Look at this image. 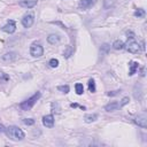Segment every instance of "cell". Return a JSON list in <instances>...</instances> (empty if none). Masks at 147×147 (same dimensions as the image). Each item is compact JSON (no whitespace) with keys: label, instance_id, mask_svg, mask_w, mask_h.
Instances as JSON below:
<instances>
[{"label":"cell","instance_id":"1","mask_svg":"<svg viewBox=\"0 0 147 147\" xmlns=\"http://www.w3.org/2000/svg\"><path fill=\"white\" fill-rule=\"evenodd\" d=\"M7 137L11 140H15V141H18V140H23L24 137H25V133L18 127V126H15V125H11V126H8L6 130H5Z\"/></svg>","mask_w":147,"mask_h":147},{"label":"cell","instance_id":"2","mask_svg":"<svg viewBox=\"0 0 147 147\" xmlns=\"http://www.w3.org/2000/svg\"><path fill=\"white\" fill-rule=\"evenodd\" d=\"M40 96H41V93L40 92H36L32 96H30L29 99H26L25 101H23L22 103H20V108L22 110H30L36 105V102L40 99Z\"/></svg>","mask_w":147,"mask_h":147},{"label":"cell","instance_id":"3","mask_svg":"<svg viewBox=\"0 0 147 147\" xmlns=\"http://www.w3.org/2000/svg\"><path fill=\"white\" fill-rule=\"evenodd\" d=\"M124 47H125V49L129 52V53H132V54H136V53H139L140 52V45L137 42V41H134L133 39H131L130 41H127L126 44H124Z\"/></svg>","mask_w":147,"mask_h":147},{"label":"cell","instance_id":"4","mask_svg":"<svg viewBox=\"0 0 147 147\" xmlns=\"http://www.w3.org/2000/svg\"><path fill=\"white\" fill-rule=\"evenodd\" d=\"M30 54L33 57H40L44 54V48L39 42H33L30 46Z\"/></svg>","mask_w":147,"mask_h":147},{"label":"cell","instance_id":"5","mask_svg":"<svg viewBox=\"0 0 147 147\" xmlns=\"http://www.w3.org/2000/svg\"><path fill=\"white\" fill-rule=\"evenodd\" d=\"M1 30H2L3 32H6V33H9V34L14 33L15 30H16V23H15V21H14V20H9V21L1 28Z\"/></svg>","mask_w":147,"mask_h":147},{"label":"cell","instance_id":"6","mask_svg":"<svg viewBox=\"0 0 147 147\" xmlns=\"http://www.w3.org/2000/svg\"><path fill=\"white\" fill-rule=\"evenodd\" d=\"M134 123H136L138 126H140V127H142V129H146V127H147V116H146V114L144 113V114L138 115V116L134 118Z\"/></svg>","mask_w":147,"mask_h":147},{"label":"cell","instance_id":"7","mask_svg":"<svg viewBox=\"0 0 147 147\" xmlns=\"http://www.w3.org/2000/svg\"><path fill=\"white\" fill-rule=\"evenodd\" d=\"M33 22H34V17H33L32 14H25L23 16V18H22V25L24 28H26V29L28 28H31L32 24H33Z\"/></svg>","mask_w":147,"mask_h":147},{"label":"cell","instance_id":"8","mask_svg":"<svg viewBox=\"0 0 147 147\" xmlns=\"http://www.w3.org/2000/svg\"><path fill=\"white\" fill-rule=\"evenodd\" d=\"M42 124H44V126H46L48 129H52L54 126V116L52 114L44 116L42 117Z\"/></svg>","mask_w":147,"mask_h":147},{"label":"cell","instance_id":"9","mask_svg":"<svg viewBox=\"0 0 147 147\" xmlns=\"http://www.w3.org/2000/svg\"><path fill=\"white\" fill-rule=\"evenodd\" d=\"M94 3H95V0H80L78 3V7L80 9H87V8H91Z\"/></svg>","mask_w":147,"mask_h":147},{"label":"cell","instance_id":"10","mask_svg":"<svg viewBox=\"0 0 147 147\" xmlns=\"http://www.w3.org/2000/svg\"><path fill=\"white\" fill-rule=\"evenodd\" d=\"M38 0H20V6L24 8H33L37 5Z\"/></svg>","mask_w":147,"mask_h":147},{"label":"cell","instance_id":"11","mask_svg":"<svg viewBox=\"0 0 147 147\" xmlns=\"http://www.w3.org/2000/svg\"><path fill=\"white\" fill-rule=\"evenodd\" d=\"M16 57H17L16 53H14V52H9V53L3 54L1 59H2V61H3V62H13V61H15V60H16Z\"/></svg>","mask_w":147,"mask_h":147},{"label":"cell","instance_id":"12","mask_svg":"<svg viewBox=\"0 0 147 147\" xmlns=\"http://www.w3.org/2000/svg\"><path fill=\"white\" fill-rule=\"evenodd\" d=\"M139 68V63L136 61H130L129 62V76H133L136 74V71Z\"/></svg>","mask_w":147,"mask_h":147},{"label":"cell","instance_id":"13","mask_svg":"<svg viewBox=\"0 0 147 147\" xmlns=\"http://www.w3.org/2000/svg\"><path fill=\"white\" fill-rule=\"evenodd\" d=\"M61 40V37L59 34H55V33H52L47 37V41L51 44V45H55V44H59Z\"/></svg>","mask_w":147,"mask_h":147},{"label":"cell","instance_id":"14","mask_svg":"<svg viewBox=\"0 0 147 147\" xmlns=\"http://www.w3.org/2000/svg\"><path fill=\"white\" fill-rule=\"evenodd\" d=\"M118 107H119V103L117 101H113V102L105 106V110L106 111H115V110L118 109Z\"/></svg>","mask_w":147,"mask_h":147},{"label":"cell","instance_id":"15","mask_svg":"<svg viewBox=\"0 0 147 147\" xmlns=\"http://www.w3.org/2000/svg\"><path fill=\"white\" fill-rule=\"evenodd\" d=\"M96 118H98V115L96 114H87V115L84 116V121L86 123H92V122L96 121Z\"/></svg>","mask_w":147,"mask_h":147},{"label":"cell","instance_id":"16","mask_svg":"<svg viewBox=\"0 0 147 147\" xmlns=\"http://www.w3.org/2000/svg\"><path fill=\"white\" fill-rule=\"evenodd\" d=\"M113 48L114 49H122V48H124V42L122 40L117 39V40H115L113 42Z\"/></svg>","mask_w":147,"mask_h":147},{"label":"cell","instance_id":"17","mask_svg":"<svg viewBox=\"0 0 147 147\" xmlns=\"http://www.w3.org/2000/svg\"><path fill=\"white\" fill-rule=\"evenodd\" d=\"M88 91H90L91 93H94V92H95V82H94L93 78H91V79L88 80Z\"/></svg>","mask_w":147,"mask_h":147},{"label":"cell","instance_id":"18","mask_svg":"<svg viewBox=\"0 0 147 147\" xmlns=\"http://www.w3.org/2000/svg\"><path fill=\"white\" fill-rule=\"evenodd\" d=\"M75 90H76V93H77L78 95L83 94V92H84V86H83V84L77 83V84L75 85Z\"/></svg>","mask_w":147,"mask_h":147},{"label":"cell","instance_id":"19","mask_svg":"<svg viewBox=\"0 0 147 147\" xmlns=\"http://www.w3.org/2000/svg\"><path fill=\"white\" fill-rule=\"evenodd\" d=\"M72 53H74V49H72V47H71V46H68V47L65 48L64 53H63V56H65V57L68 59V57H70V56L72 55Z\"/></svg>","mask_w":147,"mask_h":147},{"label":"cell","instance_id":"20","mask_svg":"<svg viewBox=\"0 0 147 147\" xmlns=\"http://www.w3.org/2000/svg\"><path fill=\"white\" fill-rule=\"evenodd\" d=\"M145 14H146V13H145V9L139 8V9H137V10L134 11V14H133V15H134L136 17H138V18H139V17H144V16H145Z\"/></svg>","mask_w":147,"mask_h":147},{"label":"cell","instance_id":"21","mask_svg":"<svg viewBox=\"0 0 147 147\" xmlns=\"http://www.w3.org/2000/svg\"><path fill=\"white\" fill-rule=\"evenodd\" d=\"M9 80V76L2 71H0V83H7Z\"/></svg>","mask_w":147,"mask_h":147},{"label":"cell","instance_id":"22","mask_svg":"<svg viewBox=\"0 0 147 147\" xmlns=\"http://www.w3.org/2000/svg\"><path fill=\"white\" fill-rule=\"evenodd\" d=\"M57 90H59L60 92L67 94V93L69 92V86H68V85H60V86H57Z\"/></svg>","mask_w":147,"mask_h":147},{"label":"cell","instance_id":"23","mask_svg":"<svg viewBox=\"0 0 147 147\" xmlns=\"http://www.w3.org/2000/svg\"><path fill=\"white\" fill-rule=\"evenodd\" d=\"M48 64H49L51 68H56V67L59 65V60H57V59H51Z\"/></svg>","mask_w":147,"mask_h":147},{"label":"cell","instance_id":"24","mask_svg":"<svg viewBox=\"0 0 147 147\" xmlns=\"http://www.w3.org/2000/svg\"><path fill=\"white\" fill-rule=\"evenodd\" d=\"M23 123L25 125H33L34 124V119L33 118H24L23 119Z\"/></svg>","mask_w":147,"mask_h":147},{"label":"cell","instance_id":"25","mask_svg":"<svg viewBox=\"0 0 147 147\" xmlns=\"http://www.w3.org/2000/svg\"><path fill=\"white\" fill-rule=\"evenodd\" d=\"M114 2H115V0H105L103 7L107 9V8H109L110 6H113V5H114Z\"/></svg>","mask_w":147,"mask_h":147},{"label":"cell","instance_id":"26","mask_svg":"<svg viewBox=\"0 0 147 147\" xmlns=\"http://www.w3.org/2000/svg\"><path fill=\"white\" fill-rule=\"evenodd\" d=\"M109 48H110V46L108 45V44H103L102 46H101V52L102 53H108V51H109Z\"/></svg>","mask_w":147,"mask_h":147},{"label":"cell","instance_id":"27","mask_svg":"<svg viewBox=\"0 0 147 147\" xmlns=\"http://www.w3.org/2000/svg\"><path fill=\"white\" fill-rule=\"evenodd\" d=\"M129 101H130L129 96H125V98H123V99H122V101H121V103H119V107H123V106L127 105V103H129Z\"/></svg>","mask_w":147,"mask_h":147},{"label":"cell","instance_id":"28","mask_svg":"<svg viewBox=\"0 0 147 147\" xmlns=\"http://www.w3.org/2000/svg\"><path fill=\"white\" fill-rule=\"evenodd\" d=\"M118 93H121V91H111V92H108L107 95H109V96H114V95H117Z\"/></svg>","mask_w":147,"mask_h":147},{"label":"cell","instance_id":"29","mask_svg":"<svg viewBox=\"0 0 147 147\" xmlns=\"http://www.w3.org/2000/svg\"><path fill=\"white\" fill-rule=\"evenodd\" d=\"M54 24H56V25H60V26H62V29H65V25H64V24H62L61 22H54Z\"/></svg>","mask_w":147,"mask_h":147},{"label":"cell","instance_id":"30","mask_svg":"<svg viewBox=\"0 0 147 147\" xmlns=\"http://www.w3.org/2000/svg\"><path fill=\"white\" fill-rule=\"evenodd\" d=\"M5 130H6V127L2 124H0V132H5Z\"/></svg>","mask_w":147,"mask_h":147},{"label":"cell","instance_id":"31","mask_svg":"<svg viewBox=\"0 0 147 147\" xmlns=\"http://www.w3.org/2000/svg\"><path fill=\"white\" fill-rule=\"evenodd\" d=\"M140 75H141V76H142V77H144V76H145V67H144V68H142V69H141V74H140Z\"/></svg>","mask_w":147,"mask_h":147},{"label":"cell","instance_id":"32","mask_svg":"<svg viewBox=\"0 0 147 147\" xmlns=\"http://www.w3.org/2000/svg\"><path fill=\"white\" fill-rule=\"evenodd\" d=\"M70 107H72V108H76V107H78V105H77V103H71V105H70Z\"/></svg>","mask_w":147,"mask_h":147}]
</instances>
